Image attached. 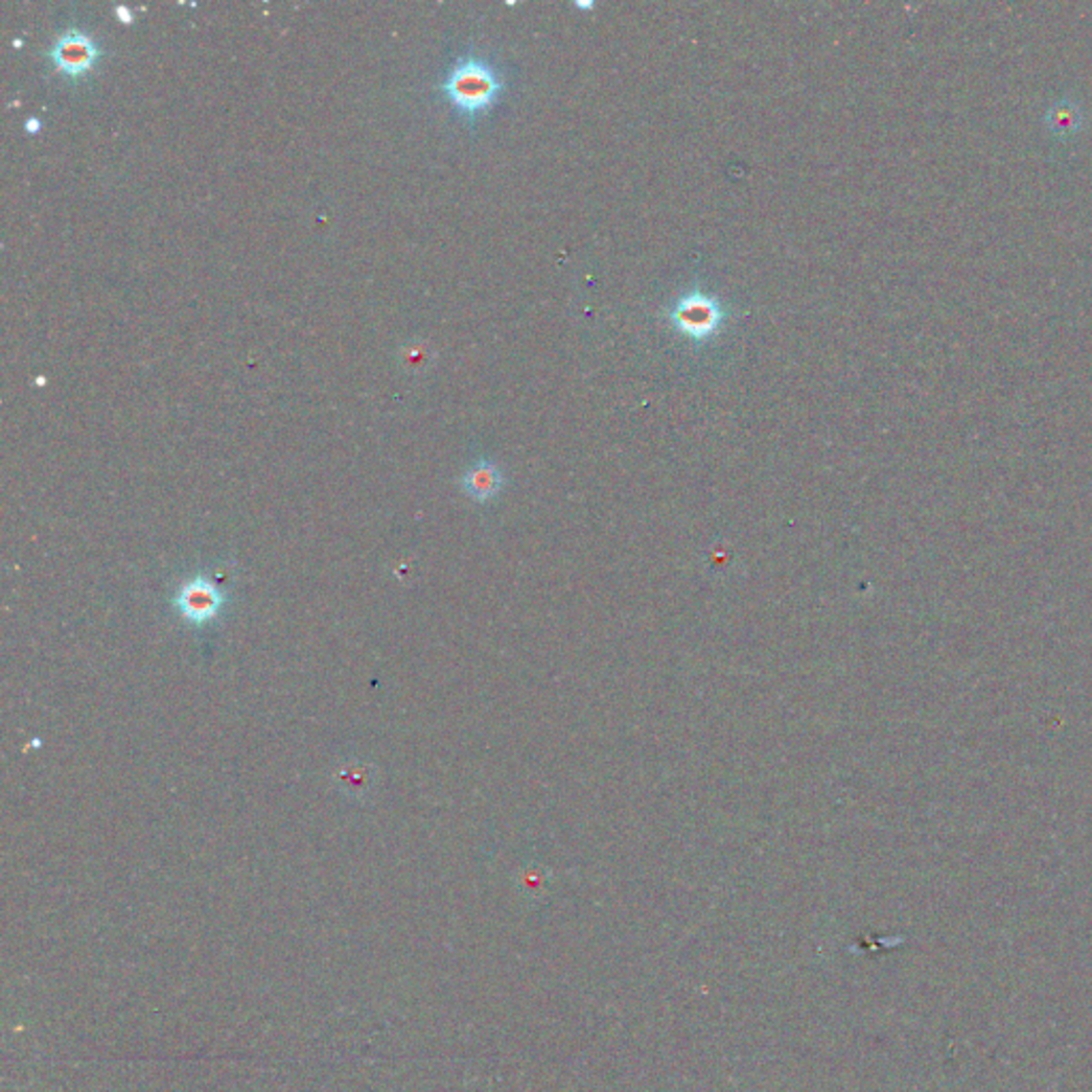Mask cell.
<instances>
[{"mask_svg":"<svg viewBox=\"0 0 1092 1092\" xmlns=\"http://www.w3.org/2000/svg\"><path fill=\"white\" fill-rule=\"evenodd\" d=\"M442 92L463 120L474 122L497 106L504 77L487 59L465 54L448 69Z\"/></svg>","mask_w":1092,"mask_h":1092,"instance_id":"6da1fadb","label":"cell"},{"mask_svg":"<svg viewBox=\"0 0 1092 1092\" xmlns=\"http://www.w3.org/2000/svg\"><path fill=\"white\" fill-rule=\"evenodd\" d=\"M668 321L688 340L704 344L719 333L725 311L717 297L702 291H690L668 309Z\"/></svg>","mask_w":1092,"mask_h":1092,"instance_id":"7a4b0ae2","label":"cell"},{"mask_svg":"<svg viewBox=\"0 0 1092 1092\" xmlns=\"http://www.w3.org/2000/svg\"><path fill=\"white\" fill-rule=\"evenodd\" d=\"M100 54L102 51L92 34L77 28H69L56 39L54 47L49 51V59L59 69V73H63L69 79H79L96 67Z\"/></svg>","mask_w":1092,"mask_h":1092,"instance_id":"3957f363","label":"cell"},{"mask_svg":"<svg viewBox=\"0 0 1092 1092\" xmlns=\"http://www.w3.org/2000/svg\"><path fill=\"white\" fill-rule=\"evenodd\" d=\"M225 600L227 598L218 585L203 575H196L178 589L173 602L180 614L190 621L192 626H205V623L214 621L220 614Z\"/></svg>","mask_w":1092,"mask_h":1092,"instance_id":"277c9868","label":"cell"},{"mask_svg":"<svg viewBox=\"0 0 1092 1092\" xmlns=\"http://www.w3.org/2000/svg\"><path fill=\"white\" fill-rule=\"evenodd\" d=\"M461 487L474 502H489L502 491L504 474L497 463H493L489 459H481L463 474Z\"/></svg>","mask_w":1092,"mask_h":1092,"instance_id":"5b68a950","label":"cell"},{"mask_svg":"<svg viewBox=\"0 0 1092 1092\" xmlns=\"http://www.w3.org/2000/svg\"><path fill=\"white\" fill-rule=\"evenodd\" d=\"M1046 129L1061 141L1073 139L1084 129V110L1073 96H1063L1046 112Z\"/></svg>","mask_w":1092,"mask_h":1092,"instance_id":"8992f818","label":"cell"},{"mask_svg":"<svg viewBox=\"0 0 1092 1092\" xmlns=\"http://www.w3.org/2000/svg\"><path fill=\"white\" fill-rule=\"evenodd\" d=\"M338 788L352 798H363L374 790L376 768L368 762H348L335 772Z\"/></svg>","mask_w":1092,"mask_h":1092,"instance_id":"52a82bcc","label":"cell"},{"mask_svg":"<svg viewBox=\"0 0 1092 1092\" xmlns=\"http://www.w3.org/2000/svg\"><path fill=\"white\" fill-rule=\"evenodd\" d=\"M116 16H118V20L124 22V24H131V22H133V14H131L126 7H116Z\"/></svg>","mask_w":1092,"mask_h":1092,"instance_id":"ba28073f","label":"cell"},{"mask_svg":"<svg viewBox=\"0 0 1092 1092\" xmlns=\"http://www.w3.org/2000/svg\"><path fill=\"white\" fill-rule=\"evenodd\" d=\"M39 129H41V122L37 118H30L28 124H26V131L28 133H39Z\"/></svg>","mask_w":1092,"mask_h":1092,"instance_id":"9c48e42d","label":"cell"}]
</instances>
